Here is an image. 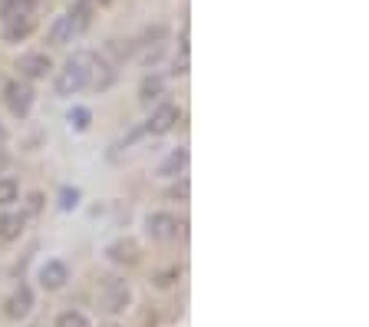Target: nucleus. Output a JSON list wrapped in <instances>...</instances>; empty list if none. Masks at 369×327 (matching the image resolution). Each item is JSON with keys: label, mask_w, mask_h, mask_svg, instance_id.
I'll list each match as a JSON object with an SVG mask.
<instances>
[{"label": "nucleus", "mask_w": 369, "mask_h": 327, "mask_svg": "<svg viewBox=\"0 0 369 327\" xmlns=\"http://www.w3.org/2000/svg\"><path fill=\"white\" fill-rule=\"evenodd\" d=\"M89 79H93V57L89 53H76L73 60H67V67L59 70L57 96H76Z\"/></svg>", "instance_id": "1"}, {"label": "nucleus", "mask_w": 369, "mask_h": 327, "mask_svg": "<svg viewBox=\"0 0 369 327\" xmlns=\"http://www.w3.org/2000/svg\"><path fill=\"white\" fill-rule=\"evenodd\" d=\"M129 301H132V291H129V281H106L103 294H99V311H106V314H119V311L129 308Z\"/></svg>", "instance_id": "2"}, {"label": "nucleus", "mask_w": 369, "mask_h": 327, "mask_svg": "<svg viewBox=\"0 0 369 327\" xmlns=\"http://www.w3.org/2000/svg\"><path fill=\"white\" fill-rule=\"evenodd\" d=\"M4 96H7V109L13 116H23L30 113V106H33V87H30L27 79H10L7 89H4Z\"/></svg>", "instance_id": "3"}, {"label": "nucleus", "mask_w": 369, "mask_h": 327, "mask_svg": "<svg viewBox=\"0 0 369 327\" xmlns=\"http://www.w3.org/2000/svg\"><path fill=\"white\" fill-rule=\"evenodd\" d=\"M149 235L155 241H171V238H178V218L169 212H155L149 215Z\"/></svg>", "instance_id": "4"}, {"label": "nucleus", "mask_w": 369, "mask_h": 327, "mask_svg": "<svg viewBox=\"0 0 369 327\" xmlns=\"http://www.w3.org/2000/svg\"><path fill=\"white\" fill-rule=\"evenodd\" d=\"M20 70V77L23 79H40V77H47L50 70H53V63H50L47 53H23L17 63Z\"/></svg>", "instance_id": "5"}, {"label": "nucleus", "mask_w": 369, "mask_h": 327, "mask_svg": "<svg viewBox=\"0 0 369 327\" xmlns=\"http://www.w3.org/2000/svg\"><path fill=\"white\" fill-rule=\"evenodd\" d=\"M178 106H171V103H161L155 113H152V119H149V133L152 135H165V133H171L175 129V123H178Z\"/></svg>", "instance_id": "6"}, {"label": "nucleus", "mask_w": 369, "mask_h": 327, "mask_svg": "<svg viewBox=\"0 0 369 327\" xmlns=\"http://www.w3.org/2000/svg\"><path fill=\"white\" fill-rule=\"evenodd\" d=\"M106 255H109V261H115V265H139L142 248H139L132 238H119V241H113V245L106 248Z\"/></svg>", "instance_id": "7"}, {"label": "nucleus", "mask_w": 369, "mask_h": 327, "mask_svg": "<svg viewBox=\"0 0 369 327\" xmlns=\"http://www.w3.org/2000/svg\"><path fill=\"white\" fill-rule=\"evenodd\" d=\"M33 30H37V17H33V13H23V17L7 20V27H4V40H7V43H20V40H27Z\"/></svg>", "instance_id": "8"}, {"label": "nucleus", "mask_w": 369, "mask_h": 327, "mask_svg": "<svg viewBox=\"0 0 369 327\" xmlns=\"http://www.w3.org/2000/svg\"><path fill=\"white\" fill-rule=\"evenodd\" d=\"M67 281H69V271L63 261H47V265L40 268V284L47 291H59Z\"/></svg>", "instance_id": "9"}, {"label": "nucleus", "mask_w": 369, "mask_h": 327, "mask_svg": "<svg viewBox=\"0 0 369 327\" xmlns=\"http://www.w3.org/2000/svg\"><path fill=\"white\" fill-rule=\"evenodd\" d=\"M30 308H33V291H30V288H17L13 294H10L7 304H4V311H7V318H13V321L27 318Z\"/></svg>", "instance_id": "10"}, {"label": "nucleus", "mask_w": 369, "mask_h": 327, "mask_svg": "<svg viewBox=\"0 0 369 327\" xmlns=\"http://www.w3.org/2000/svg\"><path fill=\"white\" fill-rule=\"evenodd\" d=\"M73 33H76L73 20H69V17H57V20H53V23H50L47 40H50V43H53V47H67L69 40H73Z\"/></svg>", "instance_id": "11"}, {"label": "nucleus", "mask_w": 369, "mask_h": 327, "mask_svg": "<svg viewBox=\"0 0 369 327\" xmlns=\"http://www.w3.org/2000/svg\"><path fill=\"white\" fill-rule=\"evenodd\" d=\"M185 165H188V149L181 145V149H175V153L161 162V169H159V175H165V179H178L181 172H185Z\"/></svg>", "instance_id": "12"}, {"label": "nucleus", "mask_w": 369, "mask_h": 327, "mask_svg": "<svg viewBox=\"0 0 369 327\" xmlns=\"http://www.w3.org/2000/svg\"><path fill=\"white\" fill-rule=\"evenodd\" d=\"M37 7V0H4V7H0V20L7 23L13 17H23V13H33Z\"/></svg>", "instance_id": "13"}, {"label": "nucleus", "mask_w": 369, "mask_h": 327, "mask_svg": "<svg viewBox=\"0 0 369 327\" xmlns=\"http://www.w3.org/2000/svg\"><path fill=\"white\" fill-rule=\"evenodd\" d=\"M23 235V215H4L0 218V241H17Z\"/></svg>", "instance_id": "14"}, {"label": "nucleus", "mask_w": 369, "mask_h": 327, "mask_svg": "<svg viewBox=\"0 0 369 327\" xmlns=\"http://www.w3.org/2000/svg\"><path fill=\"white\" fill-rule=\"evenodd\" d=\"M69 20H73L76 30L89 27V20H93V0H79V4L73 7V13H69Z\"/></svg>", "instance_id": "15"}, {"label": "nucleus", "mask_w": 369, "mask_h": 327, "mask_svg": "<svg viewBox=\"0 0 369 327\" xmlns=\"http://www.w3.org/2000/svg\"><path fill=\"white\" fill-rule=\"evenodd\" d=\"M139 93H142V96H139V99H142L145 106H149L152 99H159L161 93H165V83H161L159 77H149V79H145V83H142V89H139Z\"/></svg>", "instance_id": "16"}, {"label": "nucleus", "mask_w": 369, "mask_h": 327, "mask_svg": "<svg viewBox=\"0 0 369 327\" xmlns=\"http://www.w3.org/2000/svg\"><path fill=\"white\" fill-rule=\"evenodd\" d=\"M20 195V185L13 179H0V205H13Z\"/></svg>", "instance_id": "17"}, {"label": "nucleus", "mask_w": 369, "mask_h": 327, "mask_svg": "<svg viewBox=\"0 0 369 327\" xmlns=\"http://www.w3.org/2000/svg\"><path fill=\"white\" fill-rule=\"evenodd\" d=\"M57 327H89V321H86V314H79V311H63L57 318Z\"/></svg>", "instance_id": "18"}, {"label": "nucleus", "mask_w": 369, "mask_h": 327, "mask_svg": "<svg viewBox=\"0 0 369 327\" xmlns=\"http://www.w3.org/2000/svg\"><path fill=\"white\" fill-rule=\"evenodd\" d=\"M69 126H73V129H79V133H83L86 126H89V109H83V106H76L73 113H69Z\"/></svg>", "instance_id": "19"}, {"label": "nucleus", "mask_w": 369, "mask_h": 327, "mask_svg": "<svg viewBox=\"0 0 369 327\" xmlns=\"http://www.w3.org/2000/svg\"><path fill=\"white\" fill-rule=\"evenodd\" d=\"M175 278H178V268L161 271V275H155V288H171V284H175Z\"/></svg>", "instance_id": "20"}, {"label": "nucleus", "mask_w": 369, "mask_h": 327, "mask_svg": "<svg viewBox=\"0 0 369 327\" xmlns=\"http://www.w3.org/2000/svg\"><path fill=\"white\" fill-rule=\"evenodd\" d=\"M169 199H178V202H185L188 199V182H178L169 189Z\"/></svg>", "instance_id": "21"}, {"label": "nucleus", "mask_w": 369, "mask_h": 327, "mask_svg": "<svg viewBox=\"0 0 369 327\" xmlns=\"http://www.w3.org/2000/svg\"><path fill=\"white\" fill-rule=\"evenodd\" d=\"M76 199H79V192H76V189L69 192V189H67V192H63V202H59V205H63V209H73Z\"/></svg>", "instance_id": "22"}, {"label": "nucleus", "mask_w": 369, "mask_h": 327, "mask_svg": "<svg viewBox=\"0 0 369 327\" xmlns=\"http://www.w3.org/2000/svg\"><path fill=\"white\" fill-rule=\"evenodd\" d=\"M40 209H43V195H30V212L37 215Z\"/></svg>", "instance_id": "23"}, {"label": "nucleus", "mask_w": 369, "mask_h": 327, "mask_svg": "<svg viewBox=\"0 0 369 327\" xmlns=\"http://www.w3.org/2000/svg\"><path fill=\"white\" fill-rule=\"evenodd\" d=\"M7 162H10V159H7V153H0V175H4V169H7Z\"/></svg>", "instance_id": "24"}, {"label": "nucleus", "mask_w": 369, "mask_h": 327, "mask_svg": "<svg viewBox=\"0 0 369 327\" xmlns=\"http://www.w3.org/2000/svg\"><path fill=\"white\" fill-rule=\"evenodd\" d=\"M4 139H7V129H4V126H0V143H4Z\"/></svg>", "instance_id": "25"}, {"label": "nucleus", "mask_w": 369, "mask_h": 327, "mask_svg": "<svg viewBox=\"0 0 369 327\" xmlns=\"http://www.w3.org/2000/svg\"><path fill=\"white\" fill-rule=\"evenodd\" d=\"M93 4H96V0H93ZM99 4H109V0H99Z\"/></svg>", "instance_id": "26"}, {"label": "nucleus", "mask_w": 369, "mask_h": 327, "mask_svg": "<svg viewBox=\"0 0 369 327\" xmlns=\"http://www.w3.org/2000/svg\"><path fill=\"white\" fill-rule=\"evenodd\" d=\"M106 327H119V324H106Z\"/></svg>", "instance_id": "27"}, {"label": "nucleus", "mask_w": 369, "mask_h": 327, "mask_svg": "<svg viewBox=\"0 0 369 327\" xmlns=\"http://www.w3.org/2000/svg\"><path fill=\"white\" fill-rule=\"evenodd\" d=\"M0 4H4V0H0Z\"/></svg>", "instance_id": "28"}]
</instances>
